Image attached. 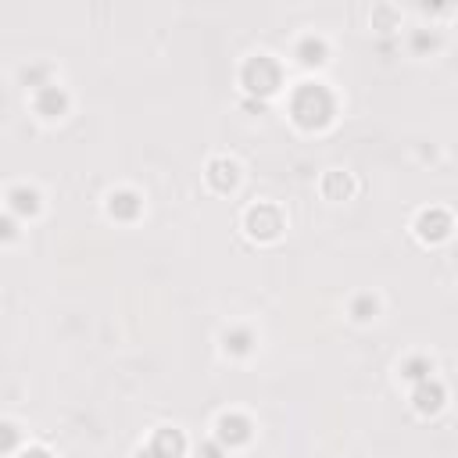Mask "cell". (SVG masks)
Segmentation results:
<instances>
[{"label": "cell", "instance_id": "6da1fadb", "mask_svg": "<svg viewBox=\"0 0 458 458\" xmlns=\"http://www.w3.org/2000/svg\"><path fill=\"white\" fill-rule=\"evenodd\" d=\"M333 115V100L322 86H301L294 97V118L304 129H322Z\"/></svg>", "mask_w": 458, "mask_h": 458}, {"label": "cell", "instance_id": "7a4b0ae2", "mask_svg": "<svg viewBox=\"0 0 458 458\" xmlns=\"http://www.w3.org/2000/svg\"><path fill=\"white\" fill-rule=\"evenodd\" d=\"M244 86L251 90V93H273V90L280 86V68H276L268 57L247 61V68H244Z\"/></svg>", "mask_w": 458, "mask_h": 458}, {"label": "cell", "instance_id": "3957f363", "mask_svg": "<svg viewBox=\"0 0 458 458\" xmlns=\"http://www.w3.org/2000/svg\"><path fill=\"white\" fill-rule=\"evenodd\" d=\"M247 229H251V237H258V240H273V237H280L283 219L273 204H258L247 212Z\"/></svg>", "mask_w": 458, "mask_h": 458}, {"label": "cell", "instance_id": "277c9868", "mask_svg": "<svg viewBox=\"0 0 458 458\" xmlns=\"http://www.w3.org/2000/svg\"><path fill=\"white\" fill-rule=\"evenodd\" d=\"M183 455V437L176 430H158L147 451H140V458H179Z\"/></svg>", "mask_w": 458, "mask_h": 458}, {"label": "cell", "instance_id": "5b68a950", "mask_svg": "<svg viewBox=\"0 0 458 458\" xmlns=\"http://www.w3.org/2000/svg\"><path fill=\"white\" fill-rule=\"evenodd\" d=\"M415 408H419L423 415H433V412H441V405H444V387L441 383H419L415 387Z\"/></svg>", "mask_w": 458, "mask_h": 458}, {"label": "cell", "instance_id": "8992f818", "mask_svg": "<svg viewBox=\"0 0 458 458\" xmlns=\"http://www.w3.org/2000/svg\"><path fill=\"white\" fill-rule=\"evenodd\" d=\"M247 437H251V423H247L244 415H222V423H219L222 444H244Z\"/></svg>", "mask_w": 458, "mask_h": 458}, {"label": "cell", "instance_id": "52a82bcc", "mask_svg": "<svg viewBox=\"0 0 458 458\" xmlns=\"http://www.w3.org/2000/svg\"><path fill=\"white\" fill-rule=\"evenodd\" d=\"M451 233V219L444 212H426L419 219V237L423 240H444Z\"/></svg>", "mask_w": 458, "mask_h": 458}, {"label": "cell", "instance_id": "ba28073f", "mask_svg": "<svg viewBox=\"0 0 458 458\" xmlns=\"http://www.w3.org/2000/svg\"><path fill=\"white\" fill-rule=\"evenodd\" d=\"M208 179H212L215 190H233V186H237V165L219 158V161L208 165Z\"/></svg>", "mask_w": 458, "mask_h": 458}, {"label": "cell", "instance_id": "9c48e42d", "mask_svg": "<svg viewBox=\"0 0 458 458\" xmlns=\"http://www.w3.org/2000/svg\"><path fill=\"white\" fill-rule=\"evenodd\" d=\"M322 194H326L329 201H344V197L351 194V179H347L344 172H329V176L322 179Z\"/></svg>", "mask_w": 458, "mask_h": 458}, {"label": "cell", "instance_id": "30bf717a", "mask_svg": "<svg viewBox=\"0 0 458 458\" xmlns=\"http://www.w3.org/2000/svg\"><path fill=\"white\" fill-rule=\"evenodd\" d=\"M36 108L44 111L47 118H54V115H61V111H65V93H61V90H54V86H47L44 93H39Z\"/></svg>", "mask_w": 458, "mask_h": 458}, {"label": "cell", "instance_id": "8fae6325", "mask_svg": "<svg viewBox=\"0 0 458 458\" xmlns=\"http://www.w3.org/2000/svg\"><path fill=\"white\" fill-rule=\"evenodd\" d=\"M136 212H140L136 194H115V197H111V215H118V219H133Z\"/></svg>", "mask_w": 458, "mask_h": 458}, {"label": "cell", "instance_id": "7c38bea8", "mask_svg": "<svg viewBox=\"0 0 458 458\" xmlns=\"http://www.w3.org/2000/svg\"><path fill=\"white\" fill-rule=\"evenodd\" d=\"M430 372H433V365H430L426 358H412V362L405 365V376H408V380H415V383H426Z\"/></svg>", "mask_w": 458, "mask_h": 458}, {"label": "cell", "instance_id": "4fadbf2b", "mask_svg": "<svg viewBox=\"0 0 458 458\" xmlns=\"http://www.w3.org/2000/svg\"><path fill=\"white\" fill-rule=\"evenodd\" d=\"M322 44H319V39H304V44H301V61H304V65H319V61H322Z\"/></svg>", "mask_w": 458, "mask_h": 458}, {"label": "cell", "instance_id": "5bb4252c", "mask_svg": "<svg viewBox=\"0 0 458 458\" xmlns=\"http://www.w3.org/2000/svg\"><path fill=\"white\" fill-rule=\"evenodd\" d=\"M226 347H229V351H247V347H251V333H247V329L226 333Z\"/></svg>", "mask_w": 458, "mask_h": 458}, {"label": "cell", "instance_id": "9a60e30c", "mask_svg": "<svg viewBox=\"0 0 458 458\" xmlns=\"http://www.w3.org/2000/svg\"><path fill=\"white\" fill-rule=\"evenodd\" d=\"M11 201H15L18 212H36V194H33V190H29V194H26V190H15Z\"/></svg>", "mask_w": 458, "mask_h": 458}, {"label": "cell", "instance_id": "2e32d148", "mask_svg": "<svg viewBox=\"0 0 458 458\" xmlns=\"http://www.w3.org/2000/svg\"><path fill=\"white\" fill-rule=\"evenodd\" d=\"M376 315V301L372 297H358L355 301V319H372Z\"/></svg>", "mask_w": 458, "mask_h": 458}, {"label": "cell", "instance_id": "e0dca14e", "mask_svg": "<svg viewBox=\"0 0 458 458\" xmlns=\"http://www.w3.org/2000/svg\"><path fill=\"white\" fill-rule=\"evenodd\" d=\"M22 458H51V455H47V451H26Z\"/></svg>", "mask_w": 458, "mask_h": 458}]
</instances>
